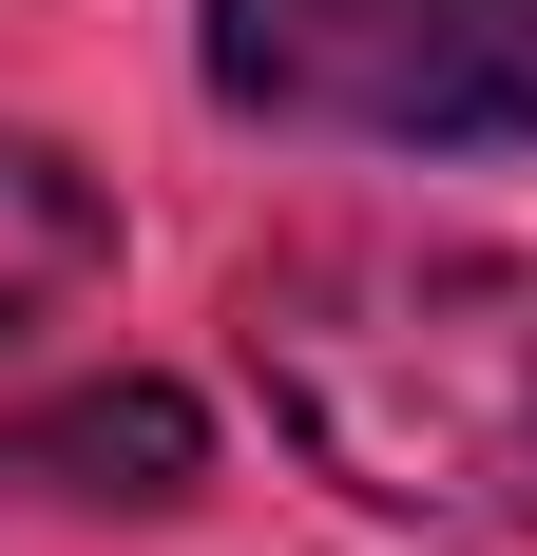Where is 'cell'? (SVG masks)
Instances as JSON below:
<instances>
[{
  "label": "cell",
  "instance_id": "1",
  "mask_svg": "<svg viewBox=\"0 0 537 556\" xmlns=\"http://www.w3.org/2000/svg\"><path fill=\"white\" fill-rule=\"evenodd\" d=\"M268 422L423 538H537V269L441 230H308L230 288Z\"/></svg>",
  "mask_w": 537,
  "mask_h": 556
},
{
  "label": "cell",
  "instance_id": "2",
  "mask_svg": "<svg viewBox=\"0 0 537 556\" xmlns=\"http://www.w3.org/2000/svg\"><path fill=\"white\" fill-rule=\"evenodd\" d=\"M212 97L346 154H519L537 135V0H192Z\"/></svg>",
  "mask_w": 537,
  "mask_h": 556
},
{
  "label": "cell",
  "instance_id": "3",
  "mask_svg": "<svg viewBox=\"0 0 537 556\" xmlns=\"http://www.w3.org/2000/svg\"><path fill=\"white\" fill-rule=\"evenodd\" d=\"M212 480L192 403L173 384H58V403H0V518H173Z\"/></svg>",
  "mask_w": 537,
  "mask_h": 556
},
{
  "label": "cell",
  "instance_id": "4",
  "mask_svg": "<svg viewBox=\"0 0 537 556\" xmlns=\"http://www.w3.org/2000/svg\"><path fill=\"white\" fill-rule=\"evenodd\" d=\"M115 288V192L58 135H0V345H39V327H77Z\"/></svg>",
  "mask_w": 537,
  "mask_h": 556
}]
</instances>
